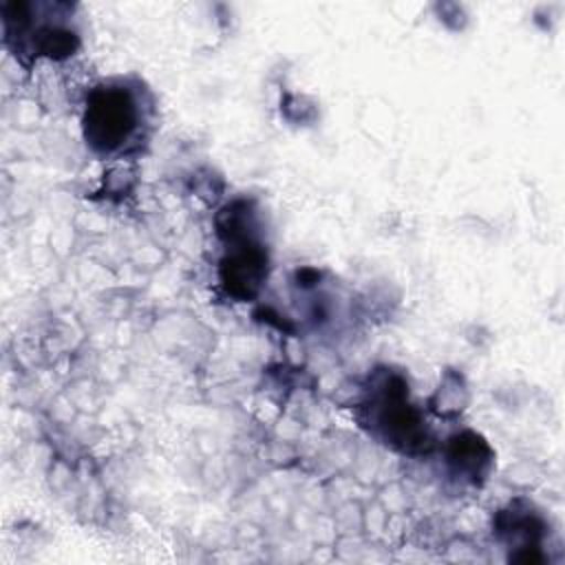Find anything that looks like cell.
Instances as JSON below:
<instances>
[{
  "label": "cell",
  "mask_w": 565,
  "mask_h": 565,
  "mask_svg": "<svg viewBox=\"0 0 565 565\" xmlns=\"http://www.w3.org/2000/svg\"><path fill=\"white\" fill-rule=\"evenodd\" d=\"M137 113L126 90L108 88L93 97L86 113V135L104 150L126 141L135 130Z\"/></svg>",
  "instance_id": "1"
}]
</instances>
